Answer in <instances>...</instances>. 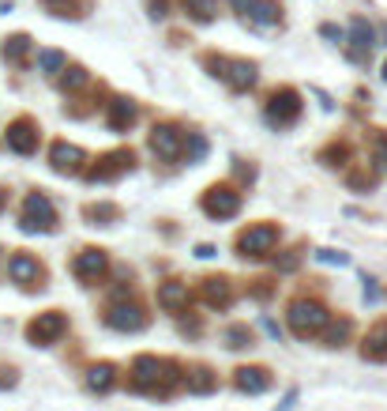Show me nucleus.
<instances>
[{"label":"nucleus","instance_id":"f257e3e1","mask_svg":"<svg viewBox=\"0 0 387 411\" xmlns=\"http://www.w3.org/2000/svg\"><path fill=\"white\" fill-rule=\"evenodd\" d=\"M181 366L173 359H162V355H139L136 362H132V381L128 388L132 393H154V396H165L170 388L177 385V374Z\"/></svg>","mask_w":387,"mask_h":411},{"label":"nucleus","instance_id":"f03ea898","mask_svg":"<svg viewBox=\"0 0 387 411\" xmlns=\"http://www.w3.org/2000/svg\"><path fill=\"white\" fill-rule=\"evenodd\" d=\"M327 321H331V309L312 295L293 298L290 306H286V324H290L293 336H319V329H324Z\"/></svg>","mask_w":387,"mask_h":411},{"label":"nucleus","instance_id":"7ed1b4c3","mask_svg":"<svg viewBox=\"0 0 387 411\" xmlns=\"http://www.w3.org/2000/svg\"><path fill=\"white\" fill-rule=\"evenodd\" d=\"M19 231L27 234H57L61 231V219H57V208L46 192H27L23 197V211H19Z\"/></svg>","mask_w":387,"mask_h":411},{"label":"nucleus","instance_id":"20e7f679","mask_svg":"<svg viewBox=\"0 0 387 411\" xmlns=\"http://www.w3.org/2000/svg\"><path fill=\"white\" fill-rule=\"evenodd\" d=\"M241 204H245V197H241L237 181H215V185L203 189V197H200L203 215H211V219H218V223L234 219V215L241 211Z\"/></svg>","mask_w":387,"mask_h":411},{"label":"nucleus","instance_id":"39448f33","mask_svg":"<svg viewBox=\"0 0 387 411\" xmlns=\"http://www.w3.org/2000/svg\"><path fill=\"white\" fill-rule=\"evenodd\" d=\"M102 324L106 329H117V332H139V329H147L151 324V313H147V306L143 302H136V298H113L106 306V313H102Z\"/></svg>","mask_w":387,"mask_h":411},{"label":"nucleus","instance_id":"423d86ee","mask_svg":"<svg viewBox=\"0 0 387 411\" xmlns=\"http://www.w3.org/2000/svg\"><path fill=\"white\" fill-rule=\"evenodd\" d=\"M279 238H282L279 223H252V226H245V231L237 234L234 250L241 257H248V261H256V257H267L274 245H279Z\"/></svg>","mask_w":387,"mask_h":411},{"label":"nucleus","instance_id":"0eeeda50","mask_svg":"<svg viewBox=\"0 0 387 411\" xmlns=\"http://www.w3.org/2000/svg\"><path fill=\"white\" fill-rule=\"evenodd\" d=\"M263 117H267V125H274V128L293 125L297 117H301V91H293V87H274V91L267 94V102H263Z\"/></svg>","mask_w":387,"mask_h":411},{"label":"nucleus","instance_id":"6e6552de","mask_svg":"<svg viewBox=\"0 0 387 411\" xmlns=\"http://www.w3.org/2000/svg\"><path fill=\"white\" fill-rule=\"evenodd\" d=\"M136 170V151L120 147V151H106L94 166H83V178L87 181H117Z\"/></svg>","mask_w":387,"mask_h":411},{"label":"nucleus","instance_id":"1a4fd4ad","mask_svg":"<svg viewBox=\"0 0 387 411\" xmlns=\"http://www.w3.org/2000/svg\"><path fill=\"white\" fill-rule=\"evenodd\" d=\"M64 332H68V313L64 309H46L27 324V340L34 343V348H49V343H57L64 336Z\"/></svg>","mask_w":387,"mask_h":411},{"label":"nucleus","instance_id":"9d476101","mask_svg":"<svg viewBox=\"0 0 387 411\" xmlns=\"http://www.w3.org/2000/svg\"><path fill=\"white\" fill-rule=\"evenodd\" d=\"M72 276L80 279V283H102V279L109 276V253L98 250V245H83V250H75Z\"/></svg>","mask_w":387,"mask_h":411},{"label":"nucleus","instance_id":"9b49d317","mask_svg":"<svg viewBox=\"0 0 387 411\" xmlns=\"http://www.w3.org/2000/svg\"><path fill=\"white\" fill-rule=\"evenodd\" d=\"M184 136H188V133H181V125L158 121V125L151 128L147 144H151V151H154V155H158L162 162H173V159H181V155H184Z\"/></svg>","mask_w":387,"mask_h":411},{"label":"nucleus","instance_id":"f8f14e48","mask_svg":"<svg viewBox=\"0 0 387 411\" xmlns=\"http://www.w3.org/2000/svg\"><path fill=\"white\" fill-rule=\"evenodd\" d=\"M8 276H12V283L27 287V290L46 287V264H42L34 253H12V261H8Z\"/></svg>","mask_w":387,"mask_h":411},{"label":"nucleus","instance_id":"ddd939ff","mask_svg":"<svg viewBox=\"0 0 387 411\" xmlns=\"http://www.w3.org/2000/svg\"><path fill=\"white\" fill-rule=\"evenodd\" d=\"M49 166L57 174H83L87 166V151L80 144H68V140H53L49 147Z\"/></svg>","mask_w":387,"mask_h":411},{"label":"nucleus","instance_id":"4468645a","mask_svg":"<svg viewBox=\"0 0 387 411\" xmlns=\"http://www.w3.org/2000/svg\"><path fill=\"white\" fill-rule=\"evenodd\" d=\"M8 147H12L15 155H34L38 151V121L34 117H15V121L8 125Z\"/></svg>","mask_w":387,"mask_h":411},{"label":"nucleus","instance_id":"2eb2a0df","mask_svg":"<svg viewBox=\"0 0 387 411\" xmlns=\"http://www.w3.org/2000/svg\"><path fill=\"white\" fill-rule=\"evenodd\" d=\"M271 385H274V374L267 370V366H237L234 370V388L237 393L256 396V393H267Z\"/></svg>","mask_w":387,"mask_h":411},{"label":"nucleus","instance_id":"dca6fc26","mask_svg":"<svg viewBox=\"0 0 387 411\" xmlns=\"http://www.w3.org/2000/svg\"><path fill=\"white\" fill-rule=\"evenodd\" d=\"M200 298H203V306H211V309L234 306V279H226V276L203 279V283H200Z\"/></svg>","mask_w":387,"mask_h":411},{"label":"nucleus","instance_id":"f3484780","mask_svg":"<svg viewBox=\"0 0 387 411\" xmlns=\"http://www.w3.org/2000/svg\"><path fill=\"white\" fill-rule=\"evenodd\" d=\"M188 302H192V290H188L184 279H162L158 283V306L170 313H184Z\"/></svg>","mask_w":387,"mask_h":411},{"label":"nucleus","instance_id":"a211bd4d","mask_svg":"<svg viewBox=\"0 0 387 411\" xmlns=\"http://www.w3.org/2000/svg\"><path fill=\"white\" fill-rule=\"evenodd\" d=\"M222 80H226L237 94H245V91H252V87L260 83V68H256L252 61H226Z\"/></svg>","mask_w":387,"mask_h":411},{"label":"nucleus","instance_id":"6ab92c4d","mask_svg":"<svg viewBox=\"0 0 387 411\" xmlns=\"http://www.w3.org/2000/svg\"><path fill=\"white\" fill-rule=\"evenodd\" d=\"M361 359H369V362H387V317H380L369 332H364V340H361Z\"/></svg>","mask_w":387,"mask_h":411},{"label":"nucleus","instance_id":"aec40b11","mask_svg":"<svg viewBox=\"0 0 387 411\" xmlns=\"http://www.w3.org/2000/svg\"><path fill=\"white\" fill-rule=\"evenodd\" d=\"M245 16L256 30H267L274 23H282V4L279 0H252V4L245 8Z\"/></svg>","mask_w":387,"mask_h":411},{"label":"nucleus","instance_id":"412c9836","mask_svg":"<svg viewBox=\"0 0 387 411\" xmlns=\"http://www.w3.org/2000/svg\"><path fill=\"white\" fill-rule=\"evenodd\" d=\"M136 117H139L136 99H128V94H117V99H109V128L125 133V128L136 125Z\"/></svg>","mask_w":387,"mask_h":411},{"label":"nucleus","instance_id":"4be33fe9","mask_svg":"<svg viewBox=\"0 0 387 411\" xmlns=\"http://www.w3.org/2000/svg\"><path fill=\"white\" fill-rule=\"evenodd\" d=\"M83 385L91 388V393H109V388L117 385V366L113 362H91L83 370Z\"/></svg>","mask_w":387,"mask_h":411},{"label":"nucleus","instance_id":"5701e85b","mask_svg":"<svg viewBox=\"0 0 387 411\" xmlns=\"http://www.w3.org/2000/svg\"><path fill=\"white\" fill-rule=\"evenodd\" d=\"M120 204H113V200H98V204H83V219L91 223V226H113L117 219H120Z\"/></svg>","mask_w":387,"mask_h":411},{"label":"nucleus","instance_id":"b1692460","mask_svg":"<svg viewBox=\"0 0 387 411\" xmlns=\"http://www.w3.org/2000/svg\"><path fill=\"white\" fill-rule=\"evenodd\" d=\"M350 332H353V321L350 317H331L324 329H319V340H324L327 348H346Z\"/></svg>","mask_w":387,"mask_h":411},{"label":"nucleus","instance_id":"393cba45","mask_svg":"<svg viewBox=\"0 0 387 411\" xmlns=\"http://www.w3.org/2000/svg\"><path fill=\"white\" fill-rule=\"evenodd\" d=\"M252 343H256V336H252L248 324H229L222 332V348H229V351H248Z\"/></svg>","mask_w":387,"mask_h":411},{"label":"nucleus","instance_id":"a878e982","mask_svg":"<svg viewBox=\"0 0 387 411\" xmlns=\"http://www.w3.org/2000/svg\"><path fill=\"white\" fill-rule=\"evenodd\" d=\"M188 388H192V393H215V388H218V377H215V370H211V366H192Z\"/></svg>","mask_w":387,"mask_h":411},{"label":"nucleus","instance_id":"bb28decb","mask_svg":"<svg viewBox=\"0 0 387 411\" xmlns=\"http://www.w3.org/2000/svg\"><path fill=\"white\" fill-rule=\"evenodd\" d=\"M87 80H91V72L80 68V64H68L64 72H57V83H61V91H80L87 87Z\"/></svg>","mask_w":387,"mask_h":411},{"label":"nucleus","instance_id":"cd10ccee","mask_svg":"<svg viewBox=\"0 0 387 411\" xmlns=\"http://www.w3.org/2000/svg\"><path fill=\"white\" fill-rule=\"evenodd\" d=\"M27 53H30V35H12L4 42V61L8 64H23Z\"/></svg>","mask_w":387,"mask_h":411},{"label":"nucleus","instance_id":"c85d7f7f","mask_svg":"<svg viewBox=\"0 0 387 411\" xmlns=\"http://www.w3.org/2000/svg\"><path fill=\"white\" fill-rule=\"evenodd\" d=\"M184 144H188V147H184V155H181V159H188V162H203V159H207V151H211V144H207V136H203V133H188V136H184Z\"/></svg>","mask_w":387,"mask_h":411},{"label":"nucleus","instance_id":"c756f323","mask_svg":"<svg viewBox=\"0 0 387 411\" xmlns=\"http://www.w3.org/2000/svg\"><path fill=\"white\" fill-rule=\"evenodd\" d=\"M350 35L357 38V46H361V49H372V46H376V30H372L369 19H361V16H353V19H350Z\"/></svg>","mask_w":387,"mask_h":411},{"label":"nucleus","instance_id":"7c9ffc66","mask_svg":"<svg viewBox=\"0 0 387 411\" xmlns=\"http://www.w3.org/2000/svg\"><path fill=\"white\" fill-rule=\"evenodd\" d=\"M350 159H353V151H350V144H342V140L319 151V162H327V166H346Z\"/></svg>","mask_w":387,"mask_h":411},{"label":"nucleus","instance_id":"2f4dec72","mask_svg":"<svg viewBox=\"0 0 387 411\" xmlns=\"http://www.w3.org/2000/svg\"><path fill=\"white\" fill-rule=\"evenodd\" d=\"M184 8H188V16L200 19V23H211L215 19V0H184Z\"/></svg>","mask_w":387,"mask_h":411},{"label":"nucleus","instance_id":"473e14b6","mask_svg":"<svg viewBox=\"0 0 387 411\" xmlns=\"http://www.w3.org/2000/svg\"><path fill=\"white\" fill-rule=\"evenodd\" d=\"M38 64H42V72L57 75V72L64 68V53H61V49H42V53H38Z\"/></svg>","mask_w":387,"mask_h":411},{"label":"nucleus","instance_id":"72a5a7b5","mask_svg":"<svg viewBox=\"0 0 387 411\" xmlns=\"http://www.w3.org/2000/svg\"><path fill=\"white\" fill-rule=\"evenodd\" d=\"M316 261H319V264H335V268H346V264H350V257L342 253V250H316Z\"/></svg>","mask_w":387,"mask_h":411},{"label":"nucleus","instance_id":"f704fd0d","mask_svg":"<svg viewBox=\"0 0 387 411\" xmlns=\"http://www.w3.org/2000/svg\"><path fill=\"white\" fill-rule=\"evenodd\" d=\"M297 268H301V245H297V250H282L279 272H297Z\"/></svg>","mask_w":387,"mask_h":411},{"label":"nucleus","instance_id":"c9c22d12","mask_svg":"<svg viewBox=\"0 0 387 411\" xmlns=\"http://www.w3.org/2000/svg\"><path fill=\"white\" fill-rule=\"evenodd\" d=\"M346 181H350V189H372L376 174H372V170H353V174H350Z\"/></svg>","mask_w":387,"mask_h":411},{"label":"nucleus","instance_id":"e433bc0d","mask_svg":"<svg viewBox=\"0 0 387 411\" xmlns=\"http://www.w3.org/2000/svg\"><path fill=\"white\" fill-rule=\"evenodd\" d=\"M372 151H376V166L387 170V133H380V136L372 140Z\"/></svg>","mask_w":387,"mask_h":411},{"label":"nucleus","instance_id":"4c0bfd02","mask_svg":"<svg viewBox=\"0 0 387 411\" xmlns=\"http://www.w3.org/2000/svg\"><path fill=\"white\" fill-rule=\"evenodd\" d=\"M252 283H256V287H252V298H263V302H267V298L274 295V283H271V279H252Z\"/></svg>","mask_w":387,"mask_h":411},{"label":"nucleus","instance_id":"58836bf2","mask_svg":"<svg viewBox=\"0 0 387 411\" xmlns=\"http://www.w3.org/2000/svg\"><path fill=\"white\" fill-rule=\"evenodd\" d=\"M15 381L19 377H15L12 366H0V388H15Z\"/></svg>","mask_w":387,"mask_h":411},{"label":"nucleus","instance_id":"ea45409f","mask_svg":"<svg viewBox=\"0 0 387 411\" xmlns=\"http://www.w3.org/2000/svg\"><path fill=\"white\" fill-rule=\"evenodd\" d=\"M170 16V0H151V19H165Z\"/></svg>","mask_w":387,"mask_h":411},{"label":"nucleus","instance_id":"a19ab883","mask_svg":"<svg viewBox=\"0 0 387 411\" xmlns=\"http://www.w3.org/2000/svg\"><path fill=\"white\" fill-rule=\"evenodd\" d=\"M234 170H237V174H241V181H252V178H256V170H252V166H248L245 159H237V162H234Z\"/></svg>","mask_w":387,"mask_h":411},{"label":"nucleus","instance_id":"79ce46f5","mask_svg":"<svg viewBox=\"0 0 387 411\" xmlns=\"http://www.w3.org/2000/svg\"><path fill=\"white\" fill-rule=\"evenodd\" d=\"M192 253L200 257V261H211V257H215V245H211V242H200V245H196Z\"/></svg>","mask_w":387,"mask_h":411},{"label":"nucleus","instance_id":"37998d69","mask_svg":"<svg viewBox=\"0 0 387 411\" xmlns=\"http://www.w3.org/2000/svg\"><path fill=\"white\" fill-rule=\"evenodd\" d=\"M319 35H327V38H342V30H338L335 23H324V27H319Z\"/></svg>","mask_w":387,"mask_h":411},{"label":"nucleus","instance_id":"c03bdc74","mask_svg":"<svg viewBox=\"0 0 387 411\" xmlns=\"http://www.w3.org/2000/svg\"><path fill=\"white\" fill-rule=\"evenodd\" d=\"M248 4H252V0H229V8H234V12H245Z\"/></svg>","mask_w":387,"mask_h":411},{"label":"nucleus","instance_id":"a18cd8bd","mask_svg":"<svg viewBox=\"0 0 387 411\" xmlns=\"http://www.w3.org/2000/svg\"><path fill=\"white\" fill-rule=\"evenodd\" d=\"M4 204H8V192H4V189H0V211H4Z\"/></svg>","mask_w":387,"mask_h":411},{"label":"nucleus","instance_id":"49530a36","mask_svg":"<svg viewBox=\"0 0 387 411\" xmlns=\"http://www.w3.org/2000/svg\"><path fill=\"white\" fill-rule=\"evenodd\" d=\"M383 80H387V64H383Z\"/></svg>","mask_w":387,"mask_h":411}]
</instances>
